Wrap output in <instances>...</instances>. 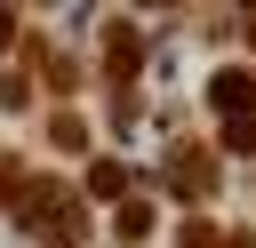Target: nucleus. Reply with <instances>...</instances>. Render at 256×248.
I'll use <instances>...</instances> for the list:
<instances>
[{
    "instance_id": "4",
    "label": "nucleus",
    "mask_w": 256,
    "mask_h": 248,
    "mask_svg": "<svg viewBox=\"0 0 256 248\" xmlns=\"http://www.w3.org/2000/svg\"><path fill=\"white\" fill-rule=\"evenodd\" d=\"M48 144H56V152H88V120H80V112H56V120H48Z\"/></svg>"
},
{
    "instance_id": "3",
    "label": "nucleus",
    "mask_w": 256,
    "mask_h": 248,
    "mask_svg": "<svg viewBox=\"0 0 256 248\" xmlns=\"http://www.w3.org/2000/svg\"><path fill=\"white\" fill-rule=\"evenodd\" d=\"M208 104L224 120H256V72H216L208 80Z\"/></svg>"
},
{
    "instance_id": "8",
    "label": "nucleus",
    "mask_w": 256,
    "mask_h": 248,
    "mask_svg": "<svg viewBox=\"0 0 256 248\" xmlns=\"http://www.w3.org/2000/svg\"><path fill=\"white\" fill-rule=\"evenodd\" d=\"M176 248H224V232L200 216V224H184V232H176Z\"/></svg>"
},
{
    "instance_id": "10",
    "label": "nucleus",
    "mask_w": 256,
    "mask_h": 248,
    "mask_svg": "<svg viewBox=\"0 0 256 248\" xmlns=\"http://www.w3.org/2000/svg\"><path fill=\"white\" fill-rule=\"evenodd\" d=\"M248 48H256V16H248Z\"/></svg>"
},
{
    "instance_id": "9",
    "label": "nucleus",
    "mask_w": 256,
    "mask_h": 248,
    "mask_svg": "<svg viewBox=\"0 0 256 248\" xmlns=\"http://www.w3.org/2000/svg\"><path fill=\"white\" fill-rule=\"evenodd\" d=\"M8 40H16V16H8V8H0V48H8Z\"/></svg>"
},
{
    "instance_id": "7",
    "label": "nucleus",
    "mask_w": 256,
    "mask_h": 248,
    "mask_svg": "<svg viewBox=\"0 0 256 248\" xmlns=\"http://www.w3.org/2000/svg\"><path fill=\"white\" fill-rule=\"evenodd\" d=\"M216 144H224V152H256V120H224Z\"/></svg>"
},
{
    "instance_id": "6",
    "label": "nucleus",
    "mask_w": 256,
    "mask_h": 248,
    "mask_svg": "<svg viewBox=\"0 0 256 248\" xmlns=\"http://www.w3.org/2000/svg\"><path fill=\"white\" fill-rule=\"evenodd\" d=\"M88 192H104V200L128 192V168H120V160H96V168H88Z\"/></svg>"
},
{
    "instance_id": "2",
    "label": "nucleus",
    "mask_w": 256,
    "mask_h": 248,
    "mask_svg": "<svg viewBox=\"0 0 256 248\" xmlns=\"http://www.w3.org/2000/svg\"><path fill=\"white\" fill-rule=\"evenodd\" d=\"M160 176H168L176 200H216V152H200V144H176L160 160Z\"/></svg>"
},
{
    "instance_id": "5",
    "label": "nucleus",
    "mask_w": 256,
    "mask_h": 248,
    "mask_svg": "<svg viewBox=\"0 0 256 248\" xmlns=\"http://www.w3.org/2000/svg\"><path fill=\"white\" fill-rule=\"evenodd\" d=\"M112 232H120V240H144V232H152V208H144V200H120Z\"/></svg>"
},
{
    "instance_id": "1",
    "label": "nucleus",
    "mask_w": 256,
    "mask_h": 248,
    "mask_svg": "<svg viewBox=\"0 0 256 248\" xmlns=\"http://www.w3.org/2000/svg\"><path fill=\"white\" fill-rule=\"evenodd\" d=\"M40 248H80V232H88V208H80V192L72 184H48V176H32L24 184V200L8 208Z\"/></svg>"
}]
</instances>
